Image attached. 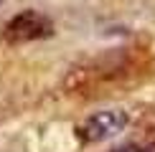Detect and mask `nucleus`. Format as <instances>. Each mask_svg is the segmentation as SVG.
Returning <instances> with one entry per match:
<instances>
[{"instance_id":"1","label":"nucleus","mask_w":155,"mask_h":152,"mask_svg":"<svg viewBox=\"0 0 155 152\" xmlns=\"http://www.w3.org/2000/svg\"><path fill=\"white\" fill-rule=\"evenodd\" d=\"M54 33V25L46 15L36 10H23L15 18H10L5 25V41L8 43H28V41H41Z\"/></svg>"},{"instance_id":"2","label":"nucleus","mask_w":155,"mask_h":152,"mask_svg":"<svg viewBox=\"0 0 155 152\" xmlns=\"http://www.w3.org/2000/svg\"><path fill=\"white\" fill-rule=\"evenodd\" d=\"M127 124V114L117 109H104L87 117L79 124V137L84 142H104V139L120 135Z\"/></svg>"},{"instance_id":"3","label":"nucleus","mask_w":155,"mask_h":152,"mask_svg":"<svg viewBox=\"0 0 155 152\" xmlns=\"http://www.w3.org/2000/svg\"><path fill=\"white\" fill-rule=\"evenodd\" d=\"M120 152H140V150H120Z\"/></svg>"}]
</instances>
